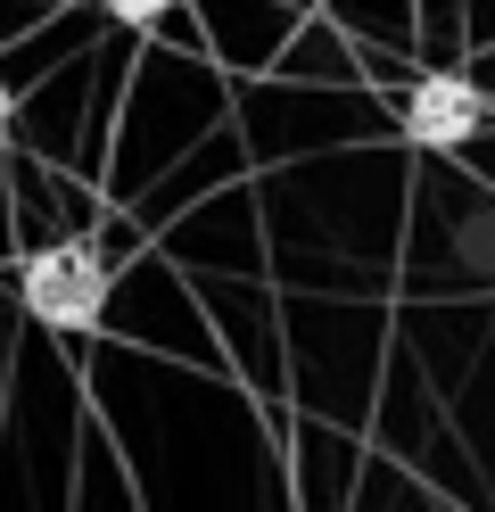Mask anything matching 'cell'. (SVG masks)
Here are the masks:
<instances>
[{"mask_svg": "<svg viewBox=\"0 0 495 512\" xmlns=\"http://www.w3.org/2000/svg\"><path fill=\"white\" fill-rule=\"evenodd\" d=\"M479 124H487V91H479L471 75H454V67L421 75V83L405 91V141H413V149H462Z\"/></svg>", "mask_w": 495, "mask_h": 512, "instance_id": "2", "label": "cell"}, {"mask_svg": "<svg viewBox=\"0 0 495 512\" xmlns=\"http://www.w3.org/2000/svg\"><path fill=\"white\" fill-rule=\"evenodd\" d=\"M99 9H108L116 25H165V17L182 9V0H99Z\"/></svg>", "mask_w": 495, "mask_h": 512, "instance_id": "3", "label": "cell"}, {"mask_svg": "<svg viewBox=\"0 0 495 512\" xmlns=\"http://www.w3.org/2000/svg\"><path fill=\"white\" fill-rule=\"evenodd\" d=\"M0 124H9V75H0Z\"/></svg>", "mask_w": 495, "mask_h": 512, "instance_id": "4", "label": "cell"}, {"mask_svg": "<svg viewBox=\"0 0 495 512\" xmlns=\"http://www.w3.org/2000/svg\"><path fill=\"white\" fill-rule=\"evenodd\" d=\"M17 298L25 314L42 331H91L99 314H108V256H99L91 240H50V248H33L25 256V273H17Z\"/></svg>", "mask_w": 495, "mask_h": 512, "instance_id": "1", "label": "cell"}]
</instances>
